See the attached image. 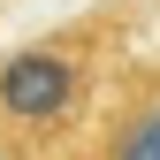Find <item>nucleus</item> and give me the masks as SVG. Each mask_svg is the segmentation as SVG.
<instances>
[{
	"mask_svg": "<svg viewBox=\"0 0 160 160\" xmlns=\"http://www.w3.org/2000/svg\"><path fill=\"white\" fill-rule=\"evenodd\" d=\"M130 31L137 8L107 0L0 53V160H76L107 107L114 69L130 61Z\"/></svg>",
	"mask_w": 160,
	"mask_h": 160,
	"instance_id": "f257e3e1",
	"label": "nucleus"
},
{
	"mask_svg": "<svg viewBox=\"0 0 160 160\" xmlns=\"http://www.w3.org/2000/svg\"><path fill=\"white\" fill-rule=\"evenodd\" d=\"M76 160H160V61H122Z\"/></svg>",
	"mask_w": 160,
	"mask_h": 160,
	"instance_id": "f03ea898",
	"label": "nucleus"
},
{
	"mask_svg": "<svg viewBox=\"0 0 160 160\" xmlns=\"http://www.w3.org/2000/svg\"><path fill=\"white\" fill-rule=\"evenodd\" d=\"M152 8H160V0H152Z\"/></svg>",
	"mask_w": 160,
	"mask_h": 160,
	"instance_id": "7ed1b4c3",
	"label": "nucleus"
}]
</instances>
